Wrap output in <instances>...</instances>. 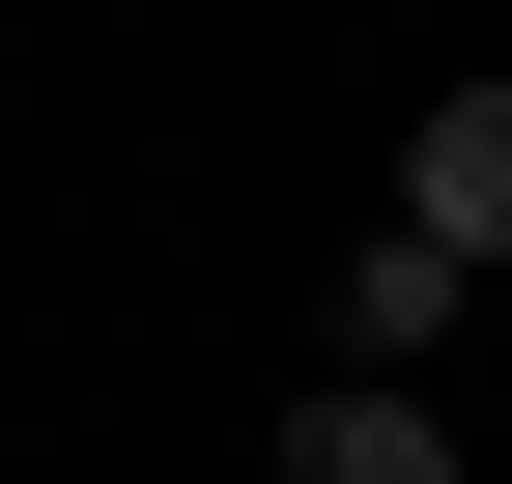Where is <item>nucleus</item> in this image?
<instances>
[{
  "label": "nucleus",
  "instance_id": "f257e3e1",
  "mask_svg": "<svg viewBox=\"0 0 512 484\" xmlns=\"http://www.w3.org/2000/svg\"><path fill=\"white\" fill-rule=\"evenodd\" d=\"M285 484H456V428H427L399 371H313L285 399Z\"/></svg>",
  "mask_w": 512,
  "mask_h": 484
},
{
  "label": "nucleus",
  "instance_id": "f03ea898",
  "mask_svg": "<svg viewBox=\"0 0 512 484\" xmlns=\"http://www.w3.org/2000/svg\"><path fill=\"white\" fill-rule=\"evenodd\" d=\"M399 228L512 257V86H427V143H399Z\"/></svg>",
  "mask_w": 512,
  "mask_h": 484
},
{
  "label": "nucleus",
  "instance_id": "7ed1b4c3",
  "mask_svg": "<svg viewBox=\"0 0 512 484\" xmlns=\"http://www.w3.org/2000/svg\"><path fill=\"white\" fill-rule=\"evenodd\" d=\"M456 285H484L456 228H370V257H342V371H427V342H456Z\"/></svg>",
  "mask_w": 512,
  "mask_h": 484
}]
</instances>
